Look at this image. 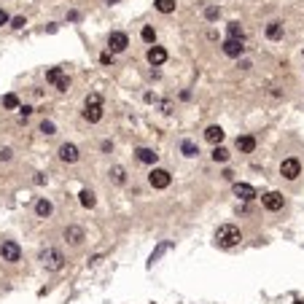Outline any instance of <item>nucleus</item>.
I'll return each instance as SVG.
<instances>
[{"label": "nucleus", "mask_w": 304, "mask_h": 304, "mask_svg": "<svg viewBox=\"0 0 304 304\" xmlns=\"http://www.w3.org/2000/svg\"><path fill=\"white\" fill-rule=\"evenodd\" d=\"M105 3H108V6H116V3H119V0H105Z\"/></svg>", "instance_id": "c9c22d12"}, {"label": "nucleus", "mask_w": 304, "mask_h": 304, "mask_svg": "<svg viewBox=\"0 0 304 304\" xmlns=\"http://www.w3.org/2000/svg\"><path fill=\"white\" fill-rule=\"evenodd\" d=\"M205 140H207V143H213V145H221L223 129H221V127H215V124H213V127H207V129H205Z\"/></svg>", "instance_id": "f3484780"}, {"label": "nucleus", "mask_w": 304, "mask_h": 304, "mask_svg": "<svg viewBox=\"0 0 304 304\" xmlns=\"http://www.w3.org/2000/svg\"><path fill=\"white\" fill-rule=\"evenodd\" d=\"M84 119H87L89 124H97L100 119H103V97L97 95H89L87 103H84Z\"/></svg>", "instance_id": "f03ea898"}, {"label": "nucleus", "mask_w": 304, "mask_h": 304, "mask_svg": "<svg viewBox=\"0 0 304 304\" xmlns=\"http://www.w3.org/2000/svg\"><path fill=\"white\" fill-rule=\"evenodd\" d=\"M46 81L54 84L57 87V92H67L70 89V79H67V73L62 67H51L49 73H46Z\"/></svg>", "instance_id": "39448f33"}, {"label": "nucleus", "mask_w": 304, "mask_h": 304, "mask_svg": "<svg viewBox=\"0 0 304 304\" xmlns=\"http://www.w3.org/2000/svg\"><path fill=\"white\" fill-rule=\"evenodd\" d=\"M79 199H81V205H84V207H89V210H92V207H95V205H97V199H95V194H92L89 189H84V191L79 194Z\"/></svg>", "instance_id": "5701e85b"}, {"label": "nucleus", "mask_w": 304, "mask_h": 304, "mask_svg": "<svg viewBox=\"0 0 304 304\" xmlns=\"http://www.w3.org/2000/svg\"><path fill=\"white\" fill-rule=\"evenodd\" d=\"M235 197L243 199V202H251V199L259 197V194H256V189L251 183H235Z\"/></svg>", "instance_id": "4468645a"}, {"label": "nucleus", "mask_w": 304, "mask_h": 304, "mask_svg": "<svg viewBox=\"0 0 304 304\" xmlns=\"http://www.w3.org/2000/svg\"><path fill=\"white\" fill-rule=\"evenodd\" d=\"M35 183H38V186H43V183H46V175H43V173H38V175H35Z\"/></svg>", "instance_id": "f704fd0d"}, {"label": "nucleus", "mask_w": 304, "mask_h": 304, "mask_svg": "<svg viewBox=\"0 0 304 304\" xmlns=\"http://www.w3.org/2000/svg\"><path fill=\"white\" fill-rule=\"evenodd\" d=\"M0 162H11V148H0Z\"/></svg>", "instance_id": "473e14b6"}, {"label": "nucleus", "mask_w": 304, "mask_h": 304, "mask_svg": "<svg viewBox=\"0 0 304 304\" xmlns=\"http://www.w3.org/2000/svg\"><path fill=\"white\" fill-rule=\"evenodd\" d=\"M38 259H41V264H43V267L49 269V272H59L62 267H65V256H62L57 248H43Z\"/></svg>", "instance_id": "7ed1b4c3"}, {"label": "nucleus", "mask_w": 304, "mask_h": 304, "mask_svg": "<svg viewBox=\"0 0 304 304\" xmlns=\"http://www.w3.org/2000/svg\"><path fill=\"white\" fill-rule=\"evenodd\" d=\"M235 145H237L240 154H253L256 151V137L253 135H240Z\"/></svg>", "instance_id": "2eb2a0df"}, {"label": "nucleus", "mask_w": 304, "mask_h": 304, "mask_svg": "<svg viewBox=\"0 0 304 304\" xmlns=\"http://www.w3.org/2000/svg\"><path fill=\"white\" fill-rule=\"evenodd\" d=\"M261 205L267 207L269 213H277V210H283L285 199H283V194H277V191H269V194H264V197H261Z\"/></svg>", "instance_id": "9b49d317"}, {"label": "nucleus", "mask_w": 304, "mask_h": 304, "mask_svg": "<svg viewBox=\"0 0 304 304\" xmlns=\"http://www.w3.org/2000/svg\"><path fill=\"white\" fill-rule=\"evenodd\" d=\"M267 38L269 41H280V38H283V22H269L267 25Z\"/></svg>", "instance_id": "a211bd4d"}, {"label": "nucleus", "mask_w": 304, "mask_h": 304, "mask_svg": "<svg viewBox=\"0 0 304 304\" xmlns=\"http://www.w3.org/2000/svg\"><path fill=\"white\" fill-rule=\"evenodd\" d=\"M221 51L226 54V57H235V59H240L245 54V43L243 41H237V38H226L223 41V46H221Z\"/></svg>", "instance_id": "6e6552de"}, {"label": "nucleus", "mask_w": 304, "mask_h": 304, "mask_svg": "<svg viewBox=\"0 0 304 304\" xmlns=\"http://www.w3.org/2000/svg\"><path fill=\"white\" fill-rule=\"evenodd\" d=\"M59 159L65 162V165H75V162L81 159V151L75 143H62L59 145Z\"/></svg>", "instance_id": "0eeeda50"}, {"label": "nucleus", "mask_w": 304, "mask_h": 304, "mask_svg": "<svg viewBox=\"0 0 304 304\" xmlns=\"http://www.w3.org/2000/svg\"><path fill=\"white\" fill-rule=\"evenodd\" d=\"M41 132H43L46 137H51V135H57V127H54V121L46 119V121H41Z\"/></svg>", "instance_id": "bb28decb"}, {"label": "nucleus", "mask_w": 304, "mask_h": 304, "mask_svg": "<svg viewBox=\"0 0 304 304\" xmlns=\"http://www.w3.org/2000/svg\"><path fill=\"white\" fill-rule=\"evenodd\" d=\"M62 237H65V243H70V245H81L84 240H87V232H84L81 226H65Z\"/></svg>", "instance_id": "f8f14e48"}, {"label": "nucleus", "mask_w": 304, "mask_h": 304, "mask_svg": "<svg viewBox=\"0 0 304 304\" xmlns=\"http://www.w3.org/2000/svg\"><path fill=\"white\" fill-rule=\"evenodd\" d=\"M157 11H162V14H173L175 11V0H157Z\"/></svg>", "instance_id": "a878e982"}, {"label": "nucleus", "mask_w": 304, "mask_h": 304, "mask_svg": "<svg viewBox=\"0 0 304 304\" xmlns=\"http://www.w3.org/2000/svg\"><path fill=\"white\" fill-rule=\"evenodd\" d=\"M296 304H301V301H296Z\"/></svg>", "instance_id": "e433bc0d"}, {"label": "nucleus", "mask_w": 304, "mask_h": 304, "mask_svg": "<svg viewBox=\"0 0 304 304\" xmlns=\"http://www.w3.org/2000/svg\"><path fill=\"white\" fill-rule=\"evenodd\" d=\"M100 62H103V65H113V51H103L100 54Z\"/></svg>", "instance_id": "c756f323"}, {"label": "nucleus", "mask_w": 304, "mask_h": 304, "mask_svg": "<svg viewBox=\"0 0 304 304\" xmlns=\"http://www.w3.org/2000/svg\"><path fill=\"white\" fill-rule=\"evenodd\" d=\"M145 57H148V62H151V67H159V65H165V62H167V51L162 49V46H151Z\"/></svg>", "instance_id": "ddd939ff"}, {"label": "nucleus", "mask_w": 304, "mask_h": 304, "mask_svg": "<svg viewBox=\"0 0 304 304\" xmlns=\"http://www.w3.org/2000/svg\"><path fill=\"white\" fill-rule=\"evenodd\" d=\"M3 108H9V111L19 108V97H17V95H6V97H3Z\"/></svg>", "instance_id": "c85d7f7f"}, {"label": "nucleus", "mask_w": 304, "mask_h": 304, "mask_svg": "<svg viewBox=\"0 0 304 304\" xmlns=\"http://www.w3.org/2000/svg\"><path fill=\"white\" fill-rule=\"evenodd\" d=\"M299 173H301L299 159H283V165H280V175H283L285 181H296Z\"/></svg>", "instance_id": "9d476101"}, {"label": "nucleus", "mask_w": 304, "mask_h": 304, "mask_svg": "<svg viewBox=\"0 0 304 304\" xmlns=\"http://www.w3.org/2000/svg\"><path fill=\"white\" fill-rule=\"evenodd\" d=\"M9 22H11V17H9V14H6L3 9H0V27H3V25H9Z\"/></svg>", "instance_id": "72a5a7b5"}, {"label": "nucleus", "mask_w": 304, "mask_h": 304, "mask_svg": "<svg viewBox=\"0 0 304 304\" xmlns=\"http://www.w3.org/2000/svg\"><path fill=\"white\" fill-rule=\"evenodd\" d=\"M243 243V232H240V226L235 223H223L215 229V245L218 248H235Z\"/></svg>", "instance_id": "f257e3e1"}, {"label": "nucleus", "mask_w": 304, "mask_h": 304, "mask_svg": "<svg viewBox=\"0 0 304 304\" xmlns=\"http://www.w3.org/2000/svg\"><path fill=\"white\" fill-rule=\"evenodd\" d=\"M210 157H213V162H221V165H223V162H229V151H226L223 145H215Z\"/></svg>", "instance_id": "b1692460"}, {"label": "nucleus", "mask_w": 304, "mask_h": 304, "mask_svg": "<svg viewBox=\"0 0 304 304\" xmlns=\"http://www.w3.org/2000/svg\"><path fill=\"white\" fill-rule=\"evenodd\" d=\"M170 181H173V178H170V173H167V170H162V167H154L151 175H148V183H151L154 189H167Z\"/></svg>", "instance_id": "1a4fd4ad"}, {"label": "nucleus", "mask_w": 304, "mask_h": 304, "mask_svg": "<svg viewBox=\"0 0 304 304\" xmlns=\"http://www.w3.org/2000/svg\"><path fill=\"white\" fill-rule=\"evenodd\" d=\"M25 25H27V22H25V17H14V19H11V27H17V30H22Z\"/></svg>", "instance_id": "7c9ffc66"}, {"label": "nucleus", "mask_w": 304, "mask_h": 304, "mask_svg": "<svg viewBox=\"0 0 304 304\" xmlns=\"http://www.w3.org/2000/svg\"><path fill=\"white\" fill-rule=\"evenodd\" d=\"M127 46H129L127 33H111V35H108V51L121 54V51H127Z\"/></svg>", "instance_id": "423d86ee"}, {"label": "nucleus", "mask_w": 304, "mask_h": 304, "mask_svg": "<svg viewBox=\"0 0 304 304\" xmlns=\"http://www.w3.org/2000/svg\"><path fill=\"white\" fill-rule=\"evenodd\" d=\"M226 35H229V38H237V41H243V38H245V27L240 25V22H229V27H226Z\"/></svg>", "instance_id": "412c9836"}, {"label": "nucleus", "mask_w": 304, "mask_h": 304, "mask_svg": "<svg viewBox=\"0 0 304 304\" xmlns=\"http://www.w3.org/2000/svg\"><path fill=\"white\" fill-rule=\"evenodd\" d=\"M108 175H111V181H113L116 186H124V183H127V170L119 167V165L111 167V173H108Z\"/></svg>", "instance_id": "6ab92c4d"}, {"label": "nucleus", "mask_w": 304, "mask_h": 304, "mask_svg": "<svg viewBox=\"0 0 304 304\" xmlns=\"http://www.w3.org/2000/svg\"><path fill=\"white\" fill-rule=\"evenodd\" d=\"M181 151H183V157H197V154H199V145L197 143H194V140H183V143H181Z\"/></svg>", "instance_id": "4be33fe9"}, {"label": "nucleus", "mask_w": 304, "mask_h": 304, "mask_svg": "<svg viewBox=\"0 0 304 304\" xmlns=\"http://www.w3.org/2000/svg\"><path fill=\"white\" fill-rule=\"evenodd\" d=\"M19 113H22V121H25V119H30V116H33V108H30V105H22Z\"/></svg>", "instance_id": "2f4dec72"}, {"label": "nucleus", "mask_w": 304, "mask_h": 304, "mask_svg": "<svg viewBox=\"0 0 304 304\" xmlns=\"http://www.w3.org/2000/svg\"><path fill=\"white\" fill-rule=\"evenodd\" d=\"M218 17H221V9H218V6H207V9H205V19L207 22H215Z\"/></svg>", "instance_id": "cd10ccee"}, {"label": "nucleus", "mask_w": 304, "mask_h": 304, "mask_svg": "<svg viewBox=\"0 0 304 304\" xmlns=\"http://www.w3.org/2000/svg\"><path fill=\"white\" fill-rule=\"evenodd\" d=\"M51 210H54V207H51L49 199H38V202H35V215H38V218H49Z\"/></svg>", "instance_id": "aec40b11"}, {"label": "nucleus", "mask_w": 304, "mask_h": 304, "mask_svg": "<svg viewBox=\"0 0 304 304\" xmlns=\"http://www.w3.org/2000/svg\"><path fill=\"white\" fill-rule=\"evenodd\" d=\"M135 157H137V162H143V165H157L159 154H157V151H151V148H137Z\"/></svg>", "instance_id": "dca6fc26"}, {"label": "nucleus", "mask_w": 304, "mask_h": 304, "mask_svg": "<svg viewBox=\"0 0 304 304\" xmlns=\"http://www.w3.org/2000/svg\"><path fill=\"white\" fill-rule=\"evenodd\" d=\"M140 38H143L145 43H157V30H154L151 25H145L143 30H140Z\"/></svg>", "instance_id": "393cba45"}, {"label": "nucleus", "mask_w": 304, "mask_h": 304, "mask_svg": "<svg viewBox=\"0 0 304 304\" xmlns=\"http://www.w3.org/2000/svg\"><path fill=\"white\" fill-rule=\"evenodd\" d=\"M0 259L9 261V264H17L22 259V248L14 243V240H3V243H0Z\"/></svg>", "instance_id": "20e7f679"}]
</instances>
